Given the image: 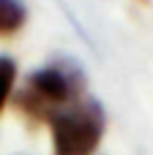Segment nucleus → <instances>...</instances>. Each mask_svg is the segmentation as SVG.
Segmentation results:
<instances>
[{"mask_svg": "<svg viewBox=\"0 0 153 155\" xmlns=\"http://www.w3.org/2000/svg\"><path fill=\"white\" fill-rule=\"evenodd\" d=\"M85 76L74 63H49L27 74L22 90L14 95L19 109L36 123H52L63 109L82 101Z\"/></svg>", "mask_w": 153, "mask_h": 155, "instance_id": "obj_1", "label": "nucleus"}, {"mask_svg": "<svg viewBox=\"0 0 153 155\" xmlns=\"http://www.w3.org/2000/svg\"><path fill=\"white\" fill-rule=\"evenodd\" d=\"M49 128L52 155H93L104 136V109L93 98L77 101L52 117Z\"/></svg>", "mask_w": 153, "mask_h": 155, "instance_id": "obj_2", "label": "nucleus"}, {"mask_svg": "<svg viewBox=\"0 0 153 155\" xmlns=\"http://www.w3.org/2000/svg\"><path fill=\"white\" fill-rule=\"evenodd\" d=\"M27 22V5L22 0H0V38L16 35Z\"/></svg>", "mask_w": 153, "mask_h": 155, "instance_id": "obj_3", "label": "nucleus"}, {"mask_svg": "<svg viewBox=\"0 0 153 155\" xmlns=\"http://www.w3.org/2000/svg\"><path fill=\"white\" fill-rule=\"evenodd\" d=\"M14 84H16V60L8 54H0V114L14 95Z\"/></svg>", "mask_w": 153, "mask_h": 155, "instance_id": "obj_4", "label": "nucleus"}]
</instances>
